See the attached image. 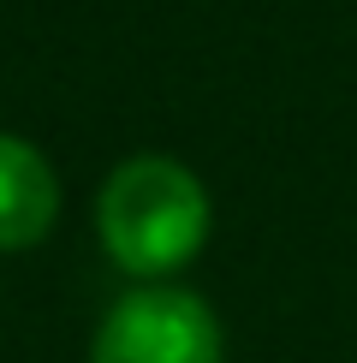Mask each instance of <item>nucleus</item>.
Masks as SVG:
<instances>
[{
  "label": "nucleus",
  "instance_id": "1",
  "mask_svg": "<svg viewBox=\"0 0 357 363\" xmlns=\"http://www.w3.org/2000/svg\"><path fill=\"white\" fill-rule=\"evenodd\" d=\"M96 238L119 274L155 286L197 262L208 245V191L185 161L143 149L113 161V173L96 191Z\"/></svg>",
  "mask_w": 357,
  "mask_h": 363
},
{
  "label": "nucleus",
  "instance_id": "3",
  "mask_svg": "<svg viewBox=\"0 0 357 363\" xmlns=\"http://www.w3.org/2000/svg\"><path fill=\"white\" fill-rule=\"evenodd\" d=\"M60 220V173L30 138L0 131V250H36Z\"/></svg>",
  "mask_w": 357,
  "mask_h": 363
},
{
  "label": "nucleus",
  "instance_id": "2",
  "mask_svg": "<svg viewBox=\"0 0 357 363\" xmlns=\"http://www.w3.org/2000/svg\"><path fill=\"white\" fill-rule=\"evenodd\" d=\"M89 363H227L220 315L191 286H131L101 315Z\"/></svg>",
  "mask_w": 357,
  "mask_h": 363
}]
</instances>
